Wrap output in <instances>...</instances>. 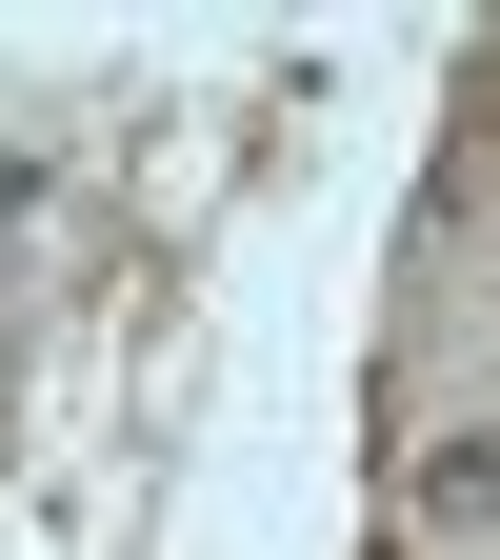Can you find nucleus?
Returning <instances> with one entry per match:
<instances>
[{
	"mask_svg": "<svg viewBox=\"0 0 500 560\" xmlns=\"http://www.w3.org/2000/svg\"><path fill=\"white\" fill-rule=\"evenodd\" d=\"M420 521H500V441H461L441 480H420Z\"/></svg>",
	"mask_w": 500,
	"mask_h": 560,
	"instance_id": "f257e3e1",
	"label": "nucleus"
}]
</instances>
